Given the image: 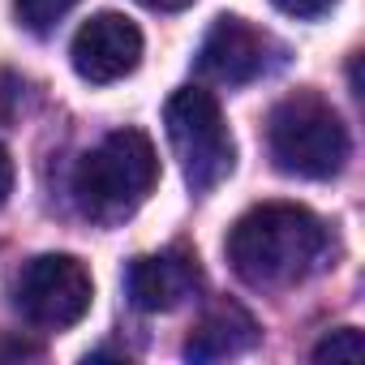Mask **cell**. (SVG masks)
Wrapping results in <instances>:
<instances>
[{"mask_svg": "<svg viewBox=\"0 0 365 365\" xmlns=\"http://www.w3.org/2000/svg\"><path fill=\"white\" fill-rule=\"evenodd\" d=\"M331 5L335 0H275V9H284L292 18H322V14H331Z\"/></svg>", "mask_w": 365, "mask_h": 365, "instance_id": "12", "label": "cell"}, {"mask_svg": "<svg viewBox=\"0 0 365 365\" xmlns=\"http://www.w3.org/2000/svg\"><path fill=\"white\" fill-rule=\"evenodd\" d=\"M155 180H159L155 142L142 129H116L95 150L82 155L73 172V198L86 220L120 224L150 198Z\"/></svg>", "mask_w": 365, "mask_h": 365, "instance_id": "2", "label": "cell"}, {"mask_svg": "<svg viewBox=\"0 0 365 365\" xmlns=\"http://www.w3.org/2000/svg\"><path fill=\"white\" fill-rule=\"evenodd\" d=\"M267 146L279 172L288 176H305V180H327L348 163V129L339 120V112L314 95V91H297L288 99H279L267 116Z\"/></svg>", "mask_w": 365, "mask_h": 365, "instance_id": "3", "label": "cell"}, {"mask_svg": "<svg viewBox=\"0 0 365 365\" xmlns=\"http://www.w3.org/2000/svg\"><path fill=\"white\" fill-rule=\"evenodd\" d=\"M254 339H258V322H254L241 305L224 301V305L207 309V314L194 322V331H190V339H185V356H190V361H224V356L245 352Z\"/></svg>", "mask_w": 365, "mask_h": 365, "instance_id": "9", "label": "cell"}, {"mask_svg": "<svg viewBox=\"0 0 365 365\" xmlns=\"http://www.w3.org/2000/svg\"><path fill=\"white\" fill-rule=\"evenodd\" d=\"M95 297L91 271L73 254H39L18 275V309L43 331H65L86 318Z\"/></svg>", "mask_w": 365, "mask_h": 365, "instance_id": "5", "label": "cell"}, {"mask_svg": "<svg viewBox=\"0 0 365 365\" xmlns=\"http://www.w3.org/2000/svg\"><path fill=\"white\" fill-rule=\"evenodd\" d=\"M69 61H73L78 78H86L91 86L120 82L142 61V31L125 14H95L91 22L78 26Z\"/></svg>", "mask_w": 365, "mask_h": 365, "instance_id": "6", "label": "cell"}, {"mask_svg": "<svg viewBox=\"0 0 365 365\" xmlns=\"http://www.w3.org/2000/svg\"><path fill=\"white\" fill-rule=\"evenodd\" d=\"M142 5H150V9H159V14H176V9H190L194 0H142Z\"/></svg>", "mask_w": 365, "mask_h": 365, "instance_id": "14", "label": "cell"}, {"mask_svg": "<svg viewBox=\"0 0 365 365\" xmlns=\"http://www.w3.org/2000/svg\"><path fill=\"white\" fill-rule=\"evenodd\" d=\"M327 224L297 202H262L228 232V262L250 288H288L327 258Z\"/></svg>", "mask_w": 365, "mask_h": 365, "instance_id": "1", "label": "cell"}, {"mask_svg": "<svg viewBox=\"0 0 365 365\" xmlns=\"http://www.w3.org/2000/svg\"><path fill=\"white\" fill-rule=\"evenodd\" d=\"M198 258L190 250H163V254H146V258H133L129 262V275H125V288H129V301L146 314H168L176 305H185L194 292H198Z\"/></svg>", "mask_w": 365, "mask_h": 365, "instance_id": "8", "label": "cell"}, {"mask_svg": "<svg viewBox=\"0 0 365 365\" xmlns=\"http://www.w3.org/2000/svg\"><path fill=\"white\" fill-rule=\"evenodd\" d=\"M163 125H168V142L180 159V172H185V185L194 194H211L215 185H224L232 176L237 146H232L228 120L211 91H198V86L176 91L163 108Z\"/></svg>", "mask_w": 365, "mask_h": 365, "instance_id": "4", "label": "cell"}, {"mask_svg": "<svg viewBox=\"0 0 365 365\" xmlns=\"http://www.w3.org/2000/svg\"><path fill=\"white\" fill-rule=\"evenodd\" d=\"M365 356V339H361V331L356 327H339V331H331L327 339H318L314 344V361H344V365H356Z\"/></svg>", "mask_w": 365, "mask_h": 365, "instance_id": "11", "label": "cell"}, {"mask_svg": "<svg viewBox=\"0 0 365 365\" xmlns=\"http://www.w3.org/2000/svg\"><path fill=\"white\" fill-rule=\"evenodd\" d=\"M78 5V0H14V9H18V22L35 35H48L69 9Z\"/></svg>", "mask_w": 365, "mask_h": 365, "instance_id": "10", "label": "cell"}, {"mask_svg": "<svg viewBox=\"0 0 365 365\" xmlns=\"http://www.w3.org/2000/svg\"><path fill=\"white\" fill-rule=\"evenodd\" d=\"M198 69L224 86H245L271 69V35L241 18H215L202 48H198Z\"/></svg>", "mask_w": 365, "mask_h": 365, "instance_id": "7", "label": "cell"}, {"mask_svg": "<svg viewBox=\"0 0 365 365\" xmlns=\"http://www.w3.org/2000/svg\"><path fill=\"white\" fill-rule=\"evenodd\" d=\"M14 194V159H9V150L0 146V202H5Z\"/></svg>", "mask_w": 365, "mask_h": 365, "instance_id": "13", "label": "cell"}]
</instances>
